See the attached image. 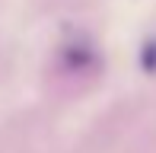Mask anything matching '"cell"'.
Segmentation results:
<instances>
[{
	"label": "cell",
	"instance_id": "cell-1",
	"mask_svg": "<svg viewBox=\"0 0 156 153\" xmlns=\"http://www.w3.org/2000/svg\"><path fill=\"white\" fill-rule=\"evenodd\" d=\"M140 67H144V70H150V73H156V38L144 45V54H140Z\"/></svg>",
	"mask_w": 156,
	"mask_h": 153
}]
</instances>
